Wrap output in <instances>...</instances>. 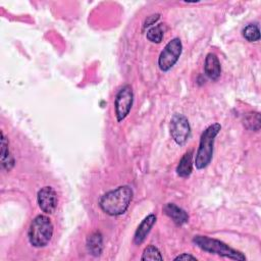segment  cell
<instances>
[{
	"label": "cell",
	"mask_w": 261,
	"mask_h": 261,
	"mask_svg": "<svg viewBox=\"0 0 261 261\" xmlns=\"http://www.w3.org/2000/svg\"><path fill=\"white\" fill-rule=\"evenodd\" d=\"M37 200L40 209L48 214L53 213L58 205L57 193L52 187L42 188L37 195Z\"/></svg>",
	"instance_id": "8"
},
{
	"label": "cell",
	"mask_w": 261,
	"mask_h": 261,
	"mask_svg": "<svg viewBox=\"0 0 261 261\" xmlns=\"http://www.w3.org/2000/svg\"><path fill=\"white\" fill-rule=\"evenodd\" d=\"M133 190L128 186H120L105 193L99 200V206L103 212L110 216L123 214L133 199Z\"/></svg>",
	"instance_id": "1"
},
{
	"label": "cell",
	"mask_w": 261,
	"mask_h": 261,
	"mask_svg": "<svg viewBox=\"0 0 261 261\" xmlns=\"http://www.w3.org/2000/svg\"><path fill=\"white\" fill-rule=\"evenodd\" d=\"M193 243L201 250L211 254H215L232 260H246V256L242 252L232 249L231 247L219 240L209 238L207 236H195L193 238Z\"/></svg>",
	"instance_id": "3"
},
{
	"label": "cell",
	"mask_w": 261,
	"mask_h": 261,
	"mask_svg": "<svg viewBox=\"0 0 261 261\" xmlns=\"http://www.w3.org/2000/svg\"><path fill=\"white\" fill-rule=\"evenodd\" d=\"M182 51V44L178 38L170 40L158 58V65L162 71H168L177 62Z\"/></svg>",
	"instance_id": "5"
},
{
	"label": "cell",
	"mask_w": 261,
	"mask_h": 261,
	"mask_svg": "<svg viewBox=\"0 0 261 261\" xmlns=\"http://www.w3.org/2000/svg\"><path fill=\"white\" fill-rule=\"evenodd\" d=\"M134 102V93L129 85H124L116 94L114 107L117 121H122L129 113Z\"/></svg>",
	"instance_id": "6"
},
{
	"label": "cell",
	"mask_w": 261,
	"mask_h": 261,
	"mask_svg": "<svg viewBox=\"0 0 261 261\" xmlns=\"http://www.w3.org/2000/svg\"><path fill=\"white\" fill-rule=\"evenodd\" d=\"M159 19V14H152L150 16H148L144 22V28H147V27H150L152 24H154L157 20Z\"/></svg>",
	"instance_id": "19"
},
{
	"label": "cell",
	"mask_w": 261,
	"mask_h": 261,
	"mask_svg": "<svg viewBox=\"0 0 261 261\" xmlns=\"http://www.w3.org/2000/svg\"><path fill=\"white\" fill-rule=\"evenodd\" d=\"M244 124L247 128L253 130H259L260 128V114L258 112H253L246 115Z\"/></svg>",
	"instance_id": "18"
},
{
	"label": "cell",
	"mask_w": 261,
	"mask_h": 261,
	"mask_svg": "<svg viewBox=\"0 0 261 261\" xmlns=\"http://www.w3.org/2000/svg\"><path fill=\"white\" fill-rule=\"evenodd\" d=\"M174 260L176 261V260H197V258L195 257V256H193V255H191V254H188V253H182V254H180V255H178V256H176L175 258H174Z\"/></svg>",
	"instance_id": "20"
},
{
	"label": "cell",
	"mask_w": 261,
	"mask_h": 261,
	"mask_svg": "<svg viewBox=\"0 0 261 261\" xmlns=\"http://www.w3.org/2000/svg\"><path fill=\"white\" fill-rule=\"evenodd\" d=\"M243 36L244 38L249 42H256L260 39V31L257 24H248L243 30Z\"/></svg>",
	"instance_id": "16"
},
{
	"label": "cell",
	"mask_w": 261,
	"mask_h": 261,
	"mask_svg": "<svg viewBox=\"0 0 261 261\" xmlns=\"http://www.w3.org/2000/svg\"><path fill=\"white\" fill-rule=\"evenodd\" d=\"M29 241L33 247L42 248L49 244L53 236V224L46 215H37L29 228Z\"/></svg>",
	"instance_id": "4"
},
{
	"label": "cell",
	"mask_w": 261,
	"mask_h": 261,
	"mask_svg": "<svg viewBox=\"0 0 261 261\" xmlns=\"http://www.w3.org/2000/svg\"><path fill=\"white\" fill-rule=\"evenodd\" d=\"M220 129L221 125L219 123H213L202 133L195 158V165L197 169H203L211 162L213 157L214 141Z\"/></svg>",
	"instance_id": "2"
},
{
	"label": "cell",
	"mask_w": 261,
	"mask_h": 261,
	"mask_svg": "<svg viewBox=\"0 0 261 261\" xmlns=\"http://www.w3.org/2000/svg\"><path fill=\"white\" fill-rule=\"evenodd\" d=\"M204 70L206 75L216 81L221 73V66L218 57L214 53H208L205 58V64H204Z\"/></svg>",
	"instance_id": "11"
},
{
	"label": "cell",
	"mask_w": 261,
	"mask_h": 261,
	"mask_svg": "<svg viewBox=\"0 0 261 261\" xmlns=\"http://www.w3.org/2000/svg\"><path fill=\"white\" fill-rule=\"evenodd\" d=\"M1 163L3 167H6L8 170L13 165V160L9 155L8 142L4 137L3 133H1Z\"/></svg>",
	"instance_id": "14"
},
{
	"label": "cell",
	"mask_w": 261,
	"mask_h": 261,
	"mask_svg": "<svg viewBox=\"0 0 261 261\" xmlns=\"http://www.w3.org/2000/svg\"><path fill=\"white\" fill-rule=\"evenodd\" d=\"M164 213L171 218V220L176 224V225H182L188 222L189 220V215L188 213L177 205L173 203H167L164 208H163Z\"/></svg>",
	"instance_id": "10"
},
{
	"label": "cell",
	"mask_w": 261,
	"mask_h": 261,
	"mask_svg": "<svg viewBox=\"0 0 261 261\" xmlns=\"http://www.w3.org/2000/svg\"><path fill=\"white\" fill-rule=\"evenodd\" d=\"M193 151L190 150L184 154L176 166V173L180 177H188L193 170Z\"/></svg>",
	"instance_id": "13"
},
{
	"label": "cell",
	"mask_w": 261,
	"mask_h": 261,
	"mask_svg": "<svg viewBox=\"0 0 261 261\" xmlns=\"http://www.w3.org/2000/svg\"><path fill=\"white\" fill-rule=\"evenodd\" d=\"M155 222H156L155 214H149L142 220V222L140 223V225L138 226V228L136 229V232H135L134 243L136 245H141L145 241L146 237L150 232V230L153 227V225L155 224Z\"/></svg>",
	"instance_id": "9"
},
{
	"label": "cell",
	"mask_w": 261,
	"mask_h": 261,
	"mask_svg": "<svg viewBox=\"0 0 261 261\" xmlns=\"http://www.w3.org/2000/svg\"><path fill=\"white\" fill-rule=\"evenodd\" d=\"M87 250L93 256H100L103 251V239L99 231L92 232L87 239Z\"/></svg>",
	"instance_id": "12"
},
{
	"label": "cell",
	"mask_w": 261,
	"mask_h": 261,
	"mask_svg": "<svg viewBox=\"0 0 261 261\" xmlns=\"http://www.w3.org/2000/svg\"><path fill=\"white\" fill-rule=\"evenodd\" d=\"M170 135L178 145H184L191 135V126L188 118L179 113H175L170 120Z\"/></svg>",
	"instance_id": "7"
},
{
	"label": "cell",
	"mask_w": 261,
	"mask_h": 261,
	"mask_svg": "<svg viewBox=\"0 0 261 261\" xmlns=\"http://www.w3.org/2000/svg\"><path fill=\"white\" fill-rule=\"evenodd\" d=\"M163 36H164V32L161 24H157L150 28L146 34L147 39L152 43H160L163 39Z\"/></svg>",
	"instance_id": "15"
},
{
	"label": "cell",
	"mask_w": 261,
	"mask_h": 261,
	"mask_svg": "<svg viewBox=\"0 0 261 261\" xmlns=\"http://www.w3.org/2000/svg\"><path fill=\"white\" fill-rule=\"evenodd\" d=\"M141 259L142 260H160L161 261V260H163V257L157 247L150 245L145 248Z\"/></svg>",
	"instance_id": "17"
}]
</instances>
